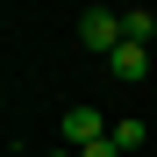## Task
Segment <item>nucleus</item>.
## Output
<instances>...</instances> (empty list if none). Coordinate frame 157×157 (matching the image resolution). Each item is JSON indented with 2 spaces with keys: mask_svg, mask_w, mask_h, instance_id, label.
Segmentation results:
<instances>
[{
  "mask_svg": "<svg viewBox=\"0 0 157 157\" xmlns=\"http://www.w3.org/2000/svg\"><path fill=\"white\" fill-rule=\"evenodd\" d=\"M78 43L100 50V57H114V50L128 43V36H121V14H114V7H86V14H78Z\"/></svg>",
  "mask_w": 157,
  "mask_h": 157,
  "instance_id": "obj_1",
  "label": "nucleus"
},
{
  "mask_svg": "<svg viewBox=\"0 0 157 157\" xmlns=\"http://www.w3.org/2000/svg\"><path fill=\"white\" fill-rule=\"evenodd\" d=\"M107 136H114V121L100 114V107H86V100L64 107V150H93V143H107Z\"/></svg>",
  "mask_w": 157,
  "mask_h": 157,
  "instance_id": "obj_2",
  "label": "nucleus"
},
{
  "mask_svg": "<svg viewBox=\"0 0 157 157\" xmlns=\"http://www.w3.org/2000/svg\"><path fill=\"white\" fill-rule=\"evenodd\" d=\"M107 71H114V78H143V71H150V43H121L114 57H107Z\"/></svg>",
  "mask_w": 157,
  "mask_h": 157,
  "instance_id": "obj_3",
  "label": "nucleus"
},
{
  "mask_svg": "<svg viewBox=\"0 0 157 157\" xmlns=\"http://www.w3.org/2000/svg\"><path fill=\"white\" fill-rule=\"evenodd\" d=\"M121 36H128V43H150V36H157V14H150V7H128V14H121Z\"/></svg>",
  "mask_w": 157,
  "mask_h": 157,
  "instance_id": "obj_4",
  "label": "nucleus"
},
{
  "mask_svg": "<svg viewBox=\"0 0 157 157\" xmlns=\"http://www.w3.org/2000/svg\"><path fill=\"white\" fill-rule=\"evenodd\" d=\"M114 143H121V157H128V150H143V143H150V128H143L136 114H121V121H114Z\"/></svg>",
  "mask_w": 157,
  "mask_h": 157,
  "instance_id": "obj_5",
  "label": "nucleus"
},
{
  "mask_svg": "<svg viewBox=\"0 0 157 157\" xmlns=\"http://www.w3.org/2000/svg\"><path fill=\"white\" fill-rule=\"evenodd\" d=\"M78 157H121V143L107 136V143H93V150H78Z\"/></svg>",
  "mask_w": 157,
  "mask_h": 157,
  "instance_id": "obj_6",
  "label": "nucleus"
},
{
  "mask_svg": "<svg viewBox=\"0 0 157 157\" xmlns=\"http://www.w3.org/2000/svg\"><path fill=\"white\" fill-rule=\"evenodd\" d=\"M50 157H78V150H50Z\"/></svg>",
  "mask_w": 157,
  "mask_h": 157,
  "instance_id": "obj_7",
  "label": "nucleus"
}]
</instances>
